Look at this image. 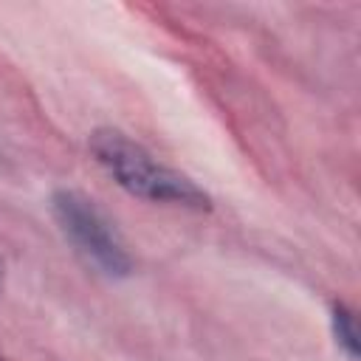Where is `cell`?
<instances>
[{
	"mask_svg": "<svg viewBox=\"0 0 361 361\" xmlns=\"http://www.w3.org/2000/svg\"><path fill=\"white\" fill-rule=\"evenodd\" d=\"M51 212L62 234L93 268L107 276H127L133 271V259L121 237L116 234L110 220L96 209L93 200L73 189H59L51 197Z\"/></svg>",
	"mask_w": 361,
	"mask_h": 361,
	"instance_id": "2",
	"label": "cell"
},
{
	"mask_svg": "<svg viewBox=\"0 0 361 361\" xmlns=\"http://www.w3.org/2000/svg\"><path fill=\"white\" fill-rule=\"evenodd\" d=\"M90 152L107 169V175L130 195L152 203H175L189 209H209V195L183 172L161 164L138 141L113 127H102L90 135Z\"/></svg>",
	"mask_w": 361,
	"mask_h": 361,
	"instance_id": "1",
	"label": "cell"
},
{
	"mask_svg": "<svg viewBox=\"0 0 361 361\" xmlns=\"http://www.w3.org/2000/svg\"><path fill=\"white\" fill-rule=\"evenodd\" d=\"M333 333H336V341L341 344V350L355 361L358 358V330H355L353 313L344 305L333 307Z\"/></svg>",
	"mask_w": 361,
	"mask_h": 361,
	"instance_id": "3",
	"label": "cell"
}]
</instances>
